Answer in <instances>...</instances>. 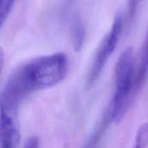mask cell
Here are the masks:
<instances>
[{
  "label": "cell",
  "instance_id": "1",
  "mask_svg": "<svg viewBox=\"0 0 148 148\" xmlns=\"http://www.w3.org/2000/svg\"><path fill=\"white\" fill-rule=\"evenodd\" d=\"M68 71V57L61 52L37 57L21 65L11 74L0 95V111L17 114L19 105L27 95L58 84Z\"/></svg>",
  "mask_w": 148,
  "mask_h": 148
},
{
  "label": "cell",
  "instance_id": "2",
  "mask_svg": "<svg viewBox=\"0 0 148 148\" xmlns=\"http://www.w3.org/2000/svg\"><path fill=\"white\" fill-rule=\"evenodd\" d=\"M114 86L113 99L105 114L111 121L119 122L124 118L136 88L135 58L132 48L126 49L120 56L114 69Z\"/></svg>",
  "mask_w": 148,
  "mask_h": 148
},
{
  "label": "cell",
  "instance_id": "3",
  "mask_svg": "<svg viewBox=\"0 0 148 148\" xmlns=\"http://www.w3.org/2000/svg\"><path fill=\"white\" fill-rule=\"evenodd\" d=\"M122 25L121 16H117L114 20L111 29L101 42L88 74L87 84L88 87L93 86L98 80L107 62L116 49L122 31Z\"/></svg>",
  "mask_w": 148,
  "mask_h": 148
},
{
  "label": "cell",
  "instance_id": "4",
  "mask_svg": "<svg viewBox=\"0 0 148 148\" xmlns=\"http://www.w3.org/2000/svg\"><path fill=\"white\" fill-rule=\"evenodd\" d=\"M16 116L0 111V147H16L20 141V134Z\"/></svg>",
  "mask_w": 148,
  "mask_h": 148
},
{
  "label": "cell",
  "instance_id": "5",
  "mask_svg": "<svg viewBox=\"0 0 148 148\" xmlns=\"http://www.w3.org/2000/svg\"><path fill=\"white\" fill-rule=\"evenodd\" d=\"M148 74V29L141 50L140 64L136 75V88L140 87L145 81Z\"/></svg>",
  "mask_w": 148,
  "mask_h": 148
},
{
  "label": "cell",
  "instance_id": "6",
  "mask_svg": "<svg viewBox=\"0 0 148 148\" xmlns=\"http://www.w3.org/2000/svg\"><path fill=\"white\" fill-rule=\"evenodd\" d=\"M72 38L75 50H80L84 40V28L79 19L74 21L72 26Z\"/></svg>",
  "mask_w": 148,
  "mask_h": 148
},
{
  "label": "cell",
  "instance_id": "7",
  "mask_svg": "<svg viewBox=\"0 0 148 148\" xmlns=\"http://www.w3.org/2000/svg\"><path fill=\"white\" fill-rule=\"evenodd\" d=\"M148 145V123L142 124L138 129L136 139H135V148H144Z\"/></svg>",
  "mask_w": 148,
  "mask_h": 148
},
{
  "label": "cell",
  "instance_id": "8",
  "mask_svg": "<svg viewBox=\"0 0 148 148\" xmlns=\"http://www.w3.org/2000/svg\"><path fill=\"white\" fill-rule=\"evenodd\" d=\"M16 0H0V29L8 18Z\"/></svg>",
  "mask_w": 148,
  "mask_h": 148
},
{
  "label": "cell",
  "instance_id": "9",
  "mask_svg": "<svg viewBox=\"0 0 148 148\" xmlns=\"http://www.w3.org/2000/svg\"><path fill=\"white\" fill-rule=\"evenodd\" d=\"M141 0H128V10H129V15L133 16L137 10L140 3Z\"/></svg>",
  "mask_w": 148,
  "mask_h": 148
},
{
  "label": "cell",
  "instance_id": "10",
  "mask_svg": "<svg viewBox=\"0 0 148 148\" xmlns=\"http://www.w3.org/2000/svg\"><path fill=\"white\" fill-rule=\"evenodd\" d=\"M24 147H25L29 148L37 147H38V140H37V138H36V137L29 138V139L26 141V144H25Z\"/></svg>",
  "mask_w": 148,
  "mask_h": 148
},
{
  "label": "cell",
  "instance_id": "11",
  "mask_svg": "<svg viewBox=\"0 0 148 148\" xmlns=\"http://www.w3.org/2000/svg\"><path fill=\"white\" fill-rule=\"evenodd\" d=\"M3 62H4V53H3V49L0 47V75L3 67Z\"/></svg>",
  "mask_w": 148,
  "mask_h": 148
}]
</instances>
